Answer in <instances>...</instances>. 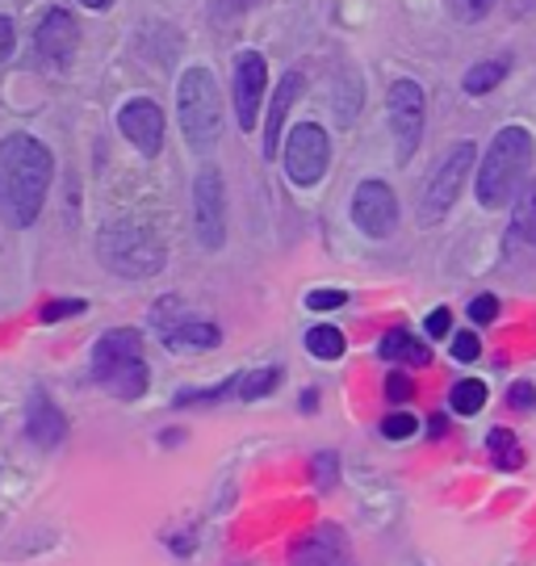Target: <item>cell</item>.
<instances>
[{
    "mask_svg": "<svg viewBox=\"0 0 536 566\" xmlns=\"http://www.w3.org/2000/svg\"><path fill=\"white\" fill-rule=\"evenodd\" d=\"M51 181H55V156L46 143L25 130L0 139V219L4 223L18 231L39 223Z\"/></svg>",
    "mask_w": 536,
    "mask_h": 566,
    "instance_id": "6da1fadb",
    "label": "cell"
},
{
    "mask_svg": "<svg viewBox=\"0 0 536 566\" xmlns=\"http://www.w3.org/2000/svg\"><path fill=\"white\" fill-rule=\"evenodd\" d=\"M536 156V143L528 126H503L486 156L477 160V206L482 210H498L516 198L519 181L528 177Z\"/></svg>",
    "mask_w": 536,
    "mask_h": 566,
    "instance_id": "7a4b0ae2",
    "label": "cell"
},
{
    "mask_svg": "<svg viewBox=\"0 0 536 566\" xmlns=\"http://www.w3.org/2000/svg\"><path fill=\"white\" fill-rule=\"evenodd\" d=\"M93 378L122 403H135L147 395L151 369H147L143 336L135 327H114L93 344Z\"/></svg>",
    "mask_w": 536,
    "mask_h": 566,
    "instance_id": "3957f363",
    "label": "cell"
},
{
    "mask_svg": "<svg viewBox=\"0 0 536 566\" xmlns=\"http://www.w3.org/2000/svg\"><path fill=\"white\" fill-rule=\"evenodd\" d=\"M97 256L109 273L143 282V277H156L159 269L168 264V248H164V240L151 227L135 223V219H118V223L101 227Z\"/></svg>",
    "mask_w": 536,
    "mask_h": 566,
    "instance_id": "277c9868",
    "label": "cell"
},
{
    "mask_svg": "<svg viewBox=\"0 0 536 566\" xmlns=\"http://www.w3.org/2000/svg\"><path fill=\"white\" fill-rule=\"evenodd\" d=\"M177 118L189 151L210 156L222 139V93L206 67H185L177 81Z\"/></svg>",
    "mask_w": 536,
    "mask_h": 566,
    "instance_id": "5b68a950",
    "label": "cell"
},
{
    "mask_svg": "<svg viewBox=\"0 0 536 566\" xmlns=\"http://www.w3.org/2000/svg\"><path fill=\"white\" fill-rule=\"evenodd\" d=\"M477 168V147L470 139L453 143L444 156H440L437 172L428 177V185H423V193H419V227H437L444 223V214L453 210V202L461 198V185H465V177Z\"/></svg>",
    "mask_w": 536,
    "mask_h": 566,
    "instance_id": "8992f818",
    "label": "cell"
},
{
    "mask_svg": "<svg viewBox=\"0 0 536 566\" xmlns=\"http://www.w3.org/2000/svg\"><path fill=\"white\" fill-rule=\"evenodd\" d=\"M386 122L395 135V160L398 168L416 160L419 143H423V122H428V97L419 81H395L386 93Z\"/></svg>",
    "mask_w": 536,
    "mask_h": 566,
    "instance_id": "52a82bcc",
    "label": "cell"
},
{
    "mask_svg": "<svg viewBox=\"0 0 536 566\" xmlns=\"http://www.w3.org/2000/svg\"><path fill=\"white\" fill-rule=\"evenodd\" d=\"M281 164H285V177L298 189H315L327 177V168H332V139H327V130L318 122H298L290 130V139H285Z\"/></svg>",
    "mask_w": 536,
    "mask_h": 566,
    "instance_id": "ba28073f",
    "label": "cell"
},
{
    "mask_svg": "<svg viewBox=\"0 0 536 566\" xmlns=\"http://www.w3.org/2000/svg\"><path fill=\"white\" fill-rule=\"evenodd\" d=\"M156 327H159V340L168 344L172 353H206V348H219L222 344V327L201 319V315H189L180 306L177 294H168L164 303L156 306Z\"/></svg>",
    "mask_w": 536,
    "mask_h": 566,
    "instance_id": "9c48e42d",
    "label": "cell"
},
{
    "mask_svg": "<svg viewBox=\"0 0 536 566\" xmlns=\"http://www.w3.org/2000/svg\"><path fill=\"white\" fill-rule=\"evenodd\" d=\"M193 231L206 252H219L227 243V185L214 164H206L193 181Z\"/></svg>",
    "mask_w": 536,
    "mask_h": 566,
    "instance_id": "30bf717a",
    "label": "cell"
},
{
    "mask_svg": "<svg viewBox=\"0 0 536 566\" xmlns=\"http://www.w3.org/2000/svg\"><path fill=\"white\" fill-rule=\"evenodd\" d=\"M353 223L369 240H390L398 227V198L386 181H360L353 193Z\"/></svg>",
    "mask_w": 536,
    "mask_h": 566,
    "instance_id": "8fae6325",
    "label": "cell"
},
{
    "mask_svg": "<svg viewBox=\"0 0 536 566\" xmlns=\"http://www.w3.org/2000/svg\"><path fill=\"white\" fill-rule=\"evenodd\" d=\"M264 88H269V63H264V55H260V51H239L231 102H235V118L248 135L256 130V114H260V102H264Z\"/></svg>",
    "mask_w": 536,
    "mask_h": 566,
    "instance_id": "7c38bea8",
    "label": "cell"
},
{
    "mask_svg": "<svg viewBox=\"0 0 536 566\" xmlns=\"http://www.w3.org/2000/svg\"><path fill=\"white\" fill-rule=\"evenodd\" d=\"M118 130L147 160H156L159 151H164V109L151 97H130V102L122 105Z\"/></svg>",
    "mask_w": 536,
    "mask_h": 566,
    "instance_id": "4fadbf2b",
    "label": "cell"
},
{
    "mask_svg": "<svg viewBox=\"0 0 536 566\" xmlns=\"http://www.w3.org/2000/svg\"><path fill=\"white\" fill-rule=\"evenodd\" d=\"M34 42H39L42 60L55 63V67H67L80 51V21L67 9H51V13H42Z\"/></svg>",
    "mask_w": 536,
    "mask_h": 566,
    "instance_id": "5bb4252c",
    "label": "cell"
},
{
    "mask_svg": "<svg viewBox=\"0 0 536 566\" xmlns=\"http://www.w3.org/2000/svg\"><path fill=\"white\" fill-rule=\"evenodd\" d=\"M290 566H357L353 563V546L336 525H315L298 546Z\"/></svg>",
    "mask_w": 536,
    "mask_h": 566,
    "instance_id": "9a60e30c",
    "label": "cell"
},
{
    "mask_svg": "<svg viewBox=\"0 0 536 566\" xmlns=\"http://www.w3.org/2000/svg\"><path fill=\"white\" fill-rule=\"evenodd\" d=\"M302 88H306V76H302V72H285V76H281L277 93H273V109H269V126H264V160H277L281 139H285V118H290V109L298 105Z\"/></svg>",
    "mask_w": 536,
    "mask_h": 566,
    "instance_id": "2e32d148",
    "label": "cell"
},
{
    "mask_svg": "<svg viewBox=\"0 0 536 566\" xmlns=\"http://www.w3.org/2000/svg\"><path fill=\"white\" fill-rule=\"evenodd\" d=\"M25 432H30V441L39 449H60L63 437H67V420H63V411L42 390L30 395V403H25Z\"/></svg>",
    "mask_w": 536,
    "mask_h": 566,
    "instance_id": "e0dca14e",
    "label": "cell"
},
{
    "mask_svg": "<svg viewBox=\"0 0 536 566\" xmlns=\"http://www.w3.org/2000/svg\"><path fill=\"white\" fill-rule=\"evenodd\" d=\"M378 357L386 365H432V348L419 340L416 332H407V327H395V332H386L378 344Z\"/></svg>",
    "mask_w": 536,
    "mask_h": 566,
    "instance_id": "ac0fdd59",
    "label": "cell"
},
{
    "mask_svg": "<svg viewBox=\"0 0 536 566\" xmlns=\"http://www.w3.org/2000/svg\"><path fill=\"white\" fill-rule=\"evenodd\" d=\"M486 453H491V462H495L498 470H507V474L524 465V449H519V437L512 428H491V432H486Z\"/></svg>",
    "mask_w": 536,
    "mask_h": 566,
    "instance_id": "d6986e66",
    "label": "cell"
},
{
    "mask_svg": "<svg viewBox=\"0 0 536 566\" xmlns=\"http://www.w3.org/2000/svg\"><path fill=\"white\" fill-rule=\"evenodd\" d=\"M277 386H281V369H277V365H260V369H248V374H239L235 395L243 399V403H256V399H269Z\"/></svg>",
    "mask_w": 536,
    "mask_h": 566,
    "instance_id": "ffe728a7",
    "label": "cell"
},
{
    "mask_svg": "<svg viewBox=\"0 0 536 566\" xmlns=\"http://www.w3.org/2000/svg\"><path fill=\"white\" fill-rule=\"evenodd\" d=\"M344 348H348V340H344V332L336 324H318L306 332V353L318 357V361H339Z\"/></svg>",
    "mask_w": 536,
    "mask_h": 566,
    "instance_id": "44dd1931",
    "label": "cell"
},
{
    "mask_svg": "<svg viewBox=\"0 0 536 566\" xmlns=\"http://www.w3.org/2000/svg\"><path fill=\"white\" fill-rule=\"evenodd\" d=\"M512 72V60H486V63H474L470 72H465V93H474V97H482V93H491V88H498L503 84V76Z\"/></svg>",
    "mask_w": 536,
    "mask_h": 566,
    "instance_id": "7402d4cb",
    "label": "cell"
},
{
    "mask_svg": "<svg viewBox=\"0 0 536 566\" xmlns=\"http://www.w3.org/2000/svg\"><path fill=\"white\" fill-rule=\"evenodd\" d=\"M486 382L482 378H461V382H453V390H449V407L458 411V416H477L482 407H486Z\"/></svg>",
    "mask_w": 536,
    "mask_h": 566,
    "instance_id": "603a6c76",
    "label": "cell"
},
{
    "mask_svg": "<svg viewBox=\"0 0 536 566\" xmlns=\"http://www.w3.org/2000/svg\"><path fill=\"white\" fill-rule=\"evenodd\" d=\"M512 231H516L519 240L536 243V181L519 189V202L512 210Z\"/></svg>",
    "mask_w": 536,
    "mask_h": 566,
    "instance_id": "cb8c5ba5",
    "label": "cell"
},
{
    "mask_svg": "<svg viewBox=\"0 0 536 566\" xmlns=\"http://www.w3.org/2000/svg\"><path fill=\"white\" fill-rule=\"evenodd\" d=\"M416 432H419V420L411 411H395V416L381 420V437H386V441H407V437H416Z\"/></svg>",
    "mask_w": 536,
    "mask_h": 566,
    "instance_id": "d4e9b609",
    "label": "cell"
},
{
    "mask_svg": "<svg viewBox=\"0 0 536 566\" xmlns=\"http://www.w3.org/2000/svg\"><path fill=\"white\" fill-rule=\"evenodd\" d=\"M311 479H315L318 491H332L339 479V458L336 453H315V462H311Z\"/></svg>",
    "mask_w": 536,
    "mask_h": 566,
    "instance_id": "484cf974",
    "label": "cell"
},
{
    "mask_svg": "<svg viewBox=\"0 0 536 566\" xmlns=\"http://www.w3.org/2000/svg\"><path fill=\"white\" fill-rule=\"evenodd\" d=\"M498 0H449V13L458 21H465V25H474V21H482L491 9H495Z\"/></svg>",
    "mask_w": 536,
    "mask_h": 566,
    "instance_id": "4316f807",
    "label": "cell"
},
{
    "mask_svg": "<svg viewBox=\"0 0 536 566\" xmlns=\"http://www.w3.org/2000/svg\"><path fill=\"white\" fill-rule=\"evenodd\" d=\"M482 357V340H477V332H453V361L470 365Z\"/></svg>",
    "mask_w": 536,
    "mask_h": 566,
    "instance_id": "83f0119b",
    "label": "cell"
},
{
    "mask_svg": "<svg viewBox=\"0 0 536 566\" xmlns=\"http://www.w3.org/2000/svg\"><path fill=\"white\" fill-rule=\"evenodd\" d=\"M80 311H88L84 298H60V303H46L42 306V324H60L67 315H80Z\"/></svg>",
    "mask_w": 536,
    "mask_h": 566,
    "instance_id": "f1b7e54d",
    "label": "cell"
},
{
    "mask_svg": "<svg viewBox=\"0 0 536 566\" xmlns=\"http://www.w3.org/2000/svg\"><path fill=\"white\" fill-rule=\"evenodd\" d=\"M470 319H474L477 327L495 324V319H498V298H495V294H477L474 303H470Z\"/></svg>",
    "mask_w": 536,
    "mask_h": 566,
    "instance_id": "f546056e",
    "label": "cell"
},
{
    "mask_svg": "<svg viewBox=\"0 0 536 566\" xmlns=\"http://www.w3.org/2000/svg\"><path fill=\"white\" fill-rule=\"evenodd\" d=\"M344 303H348L344 290H311V294H306V306H311V311H336V306H344Z\"/></svg>",
    "mask_w": 536,
    "mask_h": 566,
    "instance_id": "4dcf8cb0",
    "label": "cell"
},
{
    "mask_svg": "<svg viewBox=\"0 0 536 566\" xmlns=\"http://www.w3.org/2000/svg\"><path fill=\"white\" fill-rule=\"evenodd\" d=\"M423 332H428L432 340H444V336L453 332V311H449V306H437V311L428 315V324H423Z\"/></svg>",
    "mask_w": 536,
    "mask_h": 566,
    "instance_id": "1f68e13d",
    "label": "cell"
},
{
    "mask_svg": "<svg viewBox=\"0 0 536 566\" xmlns=\"http://www.w3.org/2000/svg\"><path fill=\"white\" fill-rule=\"evenodd\" d=\"M416 395V382L407 378V374H386V399H395V403H407Z\"/></svg>",
    "mask_w": 536,
    "mask_h": 566,
    "instance_id": "d6a6232c",
    "label": "cell"
},
{
    "mask_svg": "<svg viewBox=\"0 0 536 566\" xmlns=\"http://www.w3.org/2000/svg\"><path fill=\"white\" fill-rule=\"evenodd\" d=\"M507 403L516 407V411H533V407H536V386L533 382H512V390H507Z\"/></svg>",
    "mask_w": 536,
    "mask_h": 566,
    "instance_id": "836d02e7",
    "label": "cell"
},
{
    "mask_svg": "<svg viewBox=\"0 0 536 566\" xmlns=\"http://www.w3.org/2000/svg\"><path fill=\"white\" fill-rule=\"evenodd\" d=\"M13 46H18V30H13V21L9 18H0V63H9Z\"/></svg>",
    "mask_w": 536,
    "mask_h": 566,
    "instance_id": "e575fe53",
    "label": "cell"
},
{
    "mask_svg": "<svg viewBox=\"0 0 536 566\" xmlns=\"http://www.w3.org/2000/svg\"><path fill=\"white\" fill-rule=\"evenodd\" d=\"M264 0H219V13L222 18H235V13H248V9H256Z\"/></svg>",
    "mask_w": 536,
    "mask_h": 566,
    "instance_id": "d590c367",
    "label": "cell"
},
{
    "mask_svg": "<svg viewBox=\"0 0 536 566\" xmlns=\"http://www.w3.org/2000/svg\"><path fill=\"white\" fill-rule=\"evenodd\" d=\"M315 403H318V395L315 390H306V395H302V411H315Z\"/></svg>",
    "mask_w": 536,
    "mask_h": 566,
    "instance_id": "8d00e7d4",
    "label": "cell"
},
{
    "mask_svg": "<svg viewBox=\"0 0 536 566\" xmlns=\"http://www.w3.org/2000/svg\"><path fill=\"white\" fill-rule=\"evenodd\" d=\"M80 4H84V9H97V13H101V9H109L114 0H80Z\"/></svg>",
    "mask_w": 536,
    "mask_h": 566,
    "instance_id": "74e56055",
    "label": "cell"
},
{
    "mask_svg": "<svg viewBox=\"0 0 536 566\" xmlns=\"http://www.w3.org/2000/svg\"><path fill=\"white\" fill-rule=\"evenodd\" d=\"M432 437H444V416H432Z\"/></svg>",
    "mask_w": 536,
    "mask_h": 566,
    "instance_id": "f35d334b",
    "label": "cell"
}]
</instances>
